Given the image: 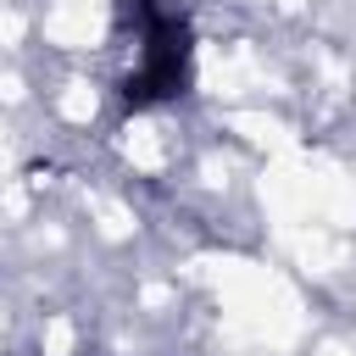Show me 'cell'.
I'll return each instance as SVG.
<instances>
[{
	"mask_svg": "<svg viewBox=\"0 0 356 356\" xmlns=\"http://www.w3.org/2000/svg\"><path fill=\"white\" fill-rule=\"evenodd\" d=\"M134 17H139V67L128 78V100L134 106H150V100H167L184 89L189 78V44H184V28L178 17L156 11L150 0H134Z\"/></svg>",
	"mask_w": 356,
	"mask_h": 356,
	"instance_id": "cell-1",
	"label": "cell"
}]
</instances>
